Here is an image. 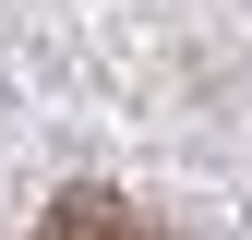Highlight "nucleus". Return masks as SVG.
<instances>
[{
  "instance_id": "f257e3e1",
  "label": "nucleus",
  "mask_w": 252,
  "mask_h": 240,
  "mask_svg": "<svg viewBox=\"0 0 252 240\" xmlns=\"http://www.w3.org/2000/svg\"><path fill=\"white\" fill-rule=\"evenodd\" d=\"M48 240H168V228H144L120 192H60L48 204Z\"/></svg>"
}]
</instances>
